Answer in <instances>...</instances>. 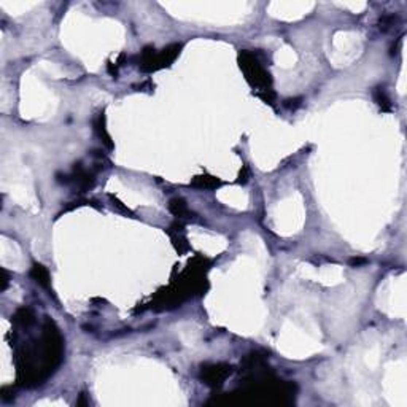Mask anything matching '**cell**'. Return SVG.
<instances>
[{
  "instance_id": "6da1fadb",
  "label": "cell",
  "mask_w": 407,
  "mask_h": 407,
  "mask_svg": "<svg viewBox=\"0 0 407 407\" xmlns=\"http://www.w3.org/2000/svg\"><path fill=\"white\" fill-rule=\"evenodd\" d=\"M239 61H240V69H244L247 75V80L253 86H258V87H262L264 91H269L267 87H270V83H272L270 75L262 67V64L258 61L255 54L248 51H242Z\"/></svg>"
},
{
  "instance_id": "7a4b0ae2",
  "label": "cell",
  "mask_w": 407,
  "mask_h": 407,
  "mask_svg": "<svg viewBox=\"0 0 407 407\" xmlns=\"http://www.w3.org/2000/svg\"><path fill=\"white\" fill-rule=\"evenodd\" d=\"M182 50V45H170L167 48H164L161 53H156V50L153 47H147L142 51V59H140V69L145 72H153L162 67H167L173 59L178 56V53Z\"/></svg>"
},
{
  "instance_id": "3957f363",
  "label": "cell",
  "mask_w": 407,
  "mask_h": 407,
  "mask_svg": "<svg viewBox=\"0 0 407 407\" xmlns=\"http://www.w3.org/2000/svg\"><path fill=\"white\" fill-rule=\"evenodd\" d=\"M233 372V366L223 365V363H218V365H205L202 366L201 371V377L202 380L210 385V387H218L224 382V379Z\"/></svg>"
},
{
  "instance_id": "277c9868",
  "label": "cell",
  "mask_w": 407,
  "mask_h": 407,
  "mask_svg": "<svg viewBox=\"0 0 407 407\" xmlns=\"http://www.w3.org/2000/svg\"><path fill=\"white\" fill-rule=\"evenodd\" d=\"M94 130L96 134L104 140V144L108 147V148H113V144H112V139H110L108 132L105 129V116L104 113H99L94 119Z\"/></svg>"
},
{
  "instance_id": "5b68a950",
  "label": "cell",
  "mask_w": 407,
  "mask_h": 407,
  "mask_svg": "<svg viewBox=\"0 0 407 407\" xmlns=\"http://www.w3.org/2000/svg\"><path fill=\"white\" fill-rule=\"evenodd\" d=\"M30 277L37 283H40L41 287L50 288V274H48L47 267H43L41 264H34V267H32V270H30Z\"/></svg>"
},
{
  "instance_id": "8992f818",
  "label": "cell",
  "mask_w": 407,
  "mask_h": 407,
  "mask_svg": "<svg viewBox=\"0 0 407 407\" xmlns=\"http://www.w3.org/2000/svg\"><path fill=\"white\" fill-rule=\"evenodd\" d=\"M169 210L178 218H190V215H191L188 205H186V202L183 199H180V197H175V199H172L169 202Z\"/></svg>"
},
{
  "instance_id": "52a82bcc",
  "label": "cell",
  "mask_w": 407,
  "mask_h": 407,
  "mask_svg": "<svg viewBox=\"0 0 407 407\" xmlns=\"http://www.w3.org/2000/svg\"><path fill=\"white\" fill-rule=\"evenodd\" d=\"M219 185H221V182L215 177H210V175H201V177H196L193 180V186H196V188H204V190H212Z\"/></svg>"
},
{
  "instance_id": "ba28073f",
  "label": "cell",
  "mask_w": 407,
  "mask_h": 407,
  "mask_svg": "<svg viewBox=\"0 0 407 407\" xmlns=\"http://www.w3.org/2000/svg\"><path fill=\"white\" fill-rule=\"evenodd\" d=\"M34 312H32L30 309H27V307H23V309H19L15 315V322L19 323V325H23V326H29L30 323H34Z\"/></svg>"
},
{
  "instance_id": "9c48e42d",
  "label": "cell",
  "mask_w": 407,
  "mask_h": 407,
  "mask_svg": "<svg viewBox=\"0 0 407 407\" xmlns=\"http://www.w3.org/2000/svg\"><path fill=\"white\" fill-rule=\"evenodd\" d=\"M374 99H376V102L379 104V107L383 110V112H390L391 110V102L382 87H376V91H374Z\"/></svg>"
},
{
  "instance_id": "30bf717a",
  "label": "cell",
  "mask_w": 407,
  "mask_h": 407,
  "mask_svg": "<svg viewBox=\"0 0 407 407\" xmlns=\"http://www.w3.org/2000/svg\"><path fill=\"white\" fill-rule=\"evenodd\" d=\"M2 276H4V279H2V290H5L7 285H8V272L5 269H2Z\"/></svg>"
},
{
  "instance_id": "8fae6325",
  "label": "cell",
  "mask_w": 407,
  "mask_h": 407,
  "mask_svg": "<svg viewBox=\"0 0 407 407\" xmlns=\"http://www.w3.org/2000/svg\"><path fill=\"white\" fill-rule=\"evenodd\" d=\"M351 262H353V264H363V262H365V259H351Z\"/></svg>"
}]
</instances>
